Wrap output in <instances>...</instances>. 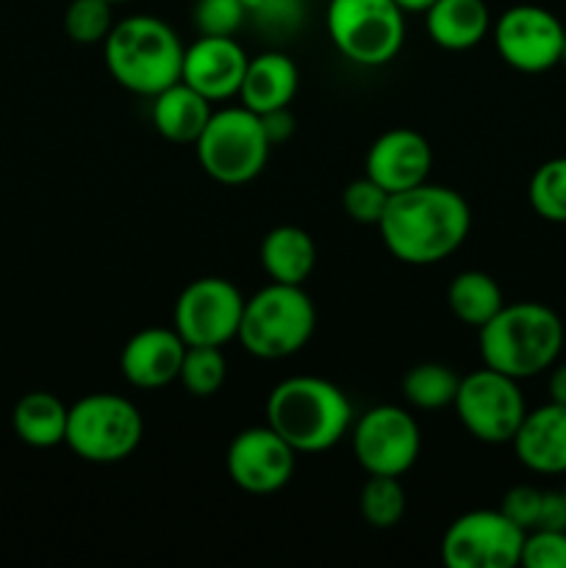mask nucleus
Wrapping results in <instances>:
<instances>
[{"mask_svg":"<svg viewBox=\"0 0 566 568\" xmlns=\"http://www.w3.org/2000/svg\"><path fill=\"white\" fill-rule=\"evenodd\" d=\"M316 331V308L303 286L266 283L244 297L239 344L261 361H283L297 355Z\"/></svg>","mask_w":566,"mask_h":568,"instance_id":"obj_5","label":"nucleus"},{"mask_svg":"<svg viewBox=\"0 0 566 568\" xmlns=\"http://www.w3.org/2000/svg\"><path fill=\"white\" fill-rule=\"evenodd\" d=\"M560 64L566 67V39H564V53H560Z\"/></svg>","mask_w":566,"mask_h":568,"instance_id":"obj_38","label":"nucleus"},{"mask_svg":"<svg viewBox=\"0 0 566 568\" xmlns=\"http://www.w3.org/2000/svg\"><path fill=\"white\" fill-rule=\"evenodd\" d=\"M483 366L503 372L514 381H527L560 358L564 349V322L544 303H505L494 320L481 327Z\"/></svg>","mask_w":566,"mask_h":568,"instance_id":"obj_3","label":"nucleus"},{"mask_svg":"<svg viewBox=\"0 0 566 568\" xmlns=\"http://www.w3.org/2000/svg\"><path fill=\"white\" fill-rule=\"evenodd\" d=\"M455 416L475 442L511 444L527 414L519 381L483 366L461 377L455 394Z\"/></svg>","mask_w":566,"mask_h":568,"instance_id":"obj_9","label":"nucleus"},{"mask_svg":"<svg viewBox=\"0 0 566 568\" xmlns=\"http://www.w3.org/2000/svg\"><path fill=\"white\" fill-rule=\"evenodd\" d=\"M542 497L544 491H538L536 486H514L505 491L499 510L514 521L516 527H522L525 532H530L538 521V510H542Z\"/></svg>","mask_w":566,"mask_h":568,"instance_id":"obj_33","label":"nucleus"},{"mask_svg":"<svg viewBox=\"0 0 566 568\" xmlns=\"http://www.w3.org/2000/svg\"><path fill=\"white\" fill-rule=\"evenodd\" d=\"M186 342L178 336L175 327H144L133 333L120 353V372L133 388L155 392L170 383H178Z\"/></svg>","mask_w":566,"mask_h":568,"instance_id":"obj_17","label":"nucleus"},{"mask_svg":"<svg viewBox=\"0 0 566 568\" xmlns=\"http://www.w3.org/2000/svg\"><path fill=\"white\" fill-rule=\"evenodd\" d=\"M527 200L542 220L566 225V155L544 161L533 172L527 183Z\"/></svg>","mask_w":566,"mask_h":568,"instance_id":"obj_28","label":"nucleus"},{"mask_svg":"<svg viewBox=\"0 0 566 568\" xmlns=\"http://www.w3.org/2000/svg\"><path fill=\"white\" fill-rule=\"evenodd\" d=\"M486 0H436L425 11V31L444 50H472L492 33Z\"/></svg>","mask_w":566,"mask_h":568,"instance_id":"obj_21","label":"nucleus"},{"mask_svg":"<svg viewBox=\"0 0 566 568\" xmlns=\"http://www.w3.org/2000/svg\"><path fill=\"white\" fill-rule=\"evenodd\" d=\"M114 22L109 0H70L64 11V31L75 44H103Z\"/></svg>","mask_w":566,"mask_h":568,"instance_id":"obj_29","label":"nucleus"},{"mask_svg":"<svg viewBox=\"0 0 566 568\" xmlns=\"http://www.w3.org/2000/svg\"><path fill=\"white\" fill-rule=\"evenodd\" d=\"M261 116V128H264L266 139H270V144L275 148V144H283L292 139L294 128H297V120H294V114L289 111V105H283V109H272V111H264Z\"/></svg>","mask_w":566,"mask_h":568,"instance_id":"obj_34","label":"nucleus"},{"mask_svg":"<svg viewBox=\"0 0 566 568\" xmlns=\"http://www.w3.org/2000/svg\"><path fill=\"white\" fill-rule=\"evenodd\" d=\"M259 261L272 283L303 286L316 266V244L303 227L277 225L261 239Z\"/></svg>","mask_w":566,"mask_h":568,"instance_id":"obj_22","label":"nucleus"},{"mask_svg":"<svg viewBox=\"0 0 566 568\" xmlns=\"http://www.w3.org/2000/svg\"><path fill=\"white\" fill-rule=\"evenodd\" d=\"M492 39L499 59L516 72H547L560 64L566 28L544 6L519 3L492 22Z\"/></svg>","mask_w":566,"mask_h":568,"instance_id":"obj_12","label":"nucleus"},{"mask_svg":"<svg viewBox=\"0 0 566 568\" xmlns=\"http://www.w3.org/2000/svg\"><path fill=\"white\" fill-rule=\"evenodd\" d=\"M200 166L222 186H244L264 172L272 144L261 128V116L244 105L214 109L209 125L194 142Z\"/></svg>","mask_w":566,"mask_h":568,"instance_id":"obj_7","label":"nucleus"},{"mask_svg":"<svg viewBox=\"0 0 566 568\" xmlns=\"http://www.w3.org/2000/svg\"><path fill=\"white\" fill-rule=\"evenodd\" d=\"M297 87V64L281 50H266V53L250 55L242 89H239V103L255 114H264V111L283 109L292 103Z\"/></svg>","mask_w":566,"mask_h":568,"instance_id":"obj_19","label":"nucleus"},{"mask_svg":"<svg viewBox=\"0 0 566 568\" xmlns=\"http://www.w3.org/2000/svg\"><path fill=\"white\" fill-rule=\"evenodd\" d=\"M566 477V475H564ZM560 494H564V499H566V480H564V488H560Z\"/></svg>","mask_w":566,"mask_h":568,"instance_id":"obj_40","label":"nucleus"},{"mask_svg":"<svg viewBox=\"0 0 566 568\" xmlns=\"http://www.w3.org/2000/svg\"><path fill=\"white\" fill-rule=\"evenodd\" d=\"M325 28L333 48L358 67L388 64L405 42V14L394 0H331Z\"/></svg>","mask_w":566,"mask_h":568,"instance_id":"obj_8","label":"nucleus"},{"mask_svg":"<svg viewBox=\"0 0 566 568\" xmlns=\"http://www.w3.org/2000/svg\"><path fill=\"white\" fill-rule=\"evenodd\" d=\"M67 414H70V405L61 403L55 394L28 392L26 397L17 399L11 425L22 444L33 449H50L64 444Z\"/></svg>","mask_w":566,"mask_h":568,"instance_id":"obj_23","label":"nucleus"},{"mask_svg":"<svg viewBox=\"0 0 566 568\" xmlns=\"http://www.w3.org/2000/svg\"><path fill=\"white\" fill-rule=\"evenodd\" d=\"M388 197H392V194H388L381 183H375L372 178L364 175V178H355L353 183L344 186L342 209L344 214H347L353 222H358V225L377 227V222H381L383 211H386L388 205Z\"/></svg>","mask_w":566,"mask_h":568,"instance_id":"obj_31","label":"nucleus"},{"mask_svg":"<svg viewBox=\"0 0 566 568\" xmlns=\"http://www.w3.org/2000/svg\"><path fill=\"white\" fill-rule=\"evenodd\" d=\"M353 455L366 475L403 477L422 453L420 422L400 405H375L355 416L350 427Z\"/></svg>","mask_w":566,"mask_h":568,"instance_id":"obj_10","label":"nucleus"},{"mask_svg":"<svg viewBox=\"0 0 566 568\" xmlns=\"http://www.w3.org/2000/svg\"><path fill=\"white\" fill-rule=\"evenodd\" d=\"M547 397L549 403L566 405V364H558V361H555V364L549 366Z\"/></svg>","mask_w":566,"mask_h":568,"instance_id":"obj_36","label":"nucleus"},{"mask_svg":"<svg viewBox=\"0 0 566 568\" xmlns=\"http://www.w3.org/2000/svg\"><path fill=\"white\" fill-rule=\"evenodd\" d=\"M214 114V103L194 92L189 83L175 81L150 98L153 128L172 144H194Z\"/></svg>","mask_w":566,"mask_h":568,"instance_id":"obj_20","label":"nucleus"},{"mask_svg":"<svg viewBox=\"0 0 566 568\" xmlns=\"http://www.w3.org/2000/svg\"><path fill=\"white\" fill-rule=\"evenodd\" d=\"M250 55L236 37H198L183 50L181 81L211 103L239 98Z\"/></svg>","mask_w":566,"mask_h":568,"instance_id":"obj_15","label":"nucleus"},{"mask_svg":"<svg viewBox=\"0 0 566 568\" xmlns=\"http://www.w3.org/2000/svg\"><path fill=\"white\" fill-rule=\"evenodd\" d=\"M183 50L175 28L153 14H131L114 22L103 42L109 75L139 98H153L181 81Z\"/></svg>","mask_w":566,"mask_h":568,"instance_id":"obj_4","label":"nucleus"},{"mask_svg":"<svg viewBox=\"0 0 566 568\" xmlns=\"http://www.w3.org/2000/svg\"><path fill=\"white\" fill-rule=\"evenodd\" d=\"M377 231L397 261L433 266L449 258L466 242L472 231V211L461 192L425 181L388 197Z\"/></svg>","mask_w":566,"mask_h":568,"instance_id":"obj_1","label":"nucleus"},{"mask_svg":"<svg viewBox=\"0 0 566 568\" xmlns=\"http://www.w3.org/2000/svg\"><path fill=\"white\" fill-rule=\"evenodd\" d=\"M144 419L137 403L122 394L94 392L70 405L64 444L87 464H122L139 449Z\"/></svg>","mask_w":566,"mask_h":568,"instance_id":"obj_6","label":"nucleus"},{"mask_svg":"<svg viewBox=\"0 0 566 568\" xmlns=\"http://www.w3.org/2000/svg\"><path fill=\"white\" fill-rule=\"evenodd\" d=\"M511 447L533 475H566V405L547 399L527 410Z\"/></svg>","mask_w":566,"mask_h":568,"instance_id":"obj_18","label":"nucleus"},{"mask_svg":"<svg viewBox=\"0 0 566 568\" xmlns=\"http://www.w3.org/2000/svg\"><path fill=\"white\" fill-rule=\"evenodd\" d=\"M525 530L503 510L461 514L442 536V560L449 568H514L519 566Z\"/></svg>","mask_w":566,"mask_h":568,"instance_id":"obj_13","label":"nucleus"},{"mask_svg":"<svg viewBox=\"0 0 566 568\" xmlns=\"http://www.w3.org/2000/svg\"><path fill=\"white\" fill-rule=\"evenodd\" d=\"M431 166V142L414 128H392V131L381 133L366 150L364 175L381 183L388 194H394L425 183Z\"/></svg>","mask_w":566,"mask_h":568,"instance_id":"obj_16","label":"nucleus"},{"mask_svg":"<svg viewBox=\"0 0 566 568\" xmlns=\"http://www.w3.org/2000/svg\"><path fill=\"white\" fill-rule=\"evenodd\" d=\"M244 294L228 277H198L175 300L172 327L189 347H225L239 336Z\"/></svg>","mask_w":566,"mask_h":568,"instance_id":"obj_11","label":"nucleus"},{"mask_svg":"<svg viewBox=\"0 0 566 568\" xmlns=\"http://www.w3.org/2000/svg\"><path fill=\"white\" fill-rule=\"evenodd\" d=\"M519 566L527 568H566V530L525 532Z\"/></svg>","mask_w":566,"mask_h":568,"instance_id":"obj_32","label":"nucleus"},{"mask_svg":"<svg viewBox=\"0 0 566 568\" xmlns=\"http://www.w3.org/2000/svg\"><path fill=\"white\" fill-rule=\"evenodd\" d=\"M458 386L461 377L453 366L438 364V361H425V364H416L405 372L403 397L416 410L453 408Z\"/></svg>","mask_w":566,"mask_h":568,"instance_id":"obj_25","label":"nucleus"},{"mask_svg":"<svg viewBox=\"0 0 566 568\" xmlns=\"http://www.w3.org/2000/svg\"><path fill=\"white\" fill-rule=\"evenodd\" d=\"M109 3H114V6H117V3H128V0H109Z\"/></svg>","mask_w":566,"mask_h":568,"instance_id":"obj_39","label":"nucleus"},{"mask_svg":"<svg viewBox=\"0 0 566 568\" xmlns=\"http://www.w3.org/2000/svg\"><path fill=\"white\" fill-rule=\"evenodd\" d=\"M353 403L336 383L316 375H294L266 397V425L297 455H320L350 436Z\"/></svg>","mask_w":566,"mask_h":568,"instance_id":"obj_2","label":"nucleus"},{"mask_svg":"<svg viewBox=\"0 0 566 568\" xmlns=\"http://www.w3.org/2000/svg\"><path fill=\"white\" fill-rule=\"evenodd\" d=\"M228 377V361L222 355V347H189L183 353L181 372H178V383L183 392L192 397H214L222 392Z\"/></svg>","mask_w":566,"mask_h":568,"instance_id":"obj_27","label":"nucleus"},{"mask_svg":"<svg viewBox=\"0 0 566 568\" xmlns=\"http://www.w3.org/2000/svg\"><path fill=\"white\" fill-rule=\"evenodd\" d=\"M403 9V14H425L436 0H394Z\"/></svg>","mask_w":566,"mask_h":568,"instance_id":"obj_37","label":"nucleus"},{"mask_svg":"<svg viewBox=\"0 0 566 568\" xmlns=\"http://www.w3.org/2000/svg\"><path fill=\"white\" fill-rule=\"evenodd\" d=\"M297 453L270 425L244 427L231 438L225 453L228 477L253 497H266L289 486Z\"/></svg>","mask_w":566,"mask_h":568,"instance_id":"obj_14","label":"nucleus"},{"mask_svg":"<svg viewBox=\"0 0 566 568\" xmlns=\"http://www.w3.org/2000/svg\"><path fill=\"white\" fill-rule=\"evenodd\" d=\"M247 22L244 0H194L192 26L198 37H236Z\"/></svg>","mask_w":566,"mask_h":568,"instance_id":"obj_30","label":"nucleus"},{"mask_svg":"<svg viewBox=\"0 0 566 568\" xmlns=\"http://www.w3.org/2000/svg\"><path fill=\"white\" fill-rule=\"evenodd\" d=\"M405 488L400 477L388 475H370L364 483L358 497L361 519L372 527V530H392L403 521L405 516Z\"/></svg>","mask_w":566,"mask_h":568,"instance_id":"obj_26","label":"nucleus"},{"mask_svg":"<svg viewBox=\"0 0 566 568\" xmlns=\"http://www.w3.org/2000/svg\"><path fill=\"white\" fill-rule=\"evenodd\" d=\"M533 530H566V499L560 491H544L542 510Z\"/></svg>","mask_w":566,"mask_h":568,"instance_id":"obj_35","label":"nucleus"},{"mask_svg":"<svg viewBox=\"0 0 566 568\" xmlns=\"http://www.w3.org/2000/svg\"><path fill=\"white\" fill-rule=\"evenodd\" d=\"M447 305L455 320L481 331L488 320L499 314L505 297L503 288H499V283L492 275L481 270H466L449 281Z\"/></svg>","mask_w":566,"mask_h":568,"instance_id":"obj_24","label":"nucleus"}]
</instances>
